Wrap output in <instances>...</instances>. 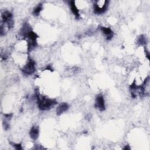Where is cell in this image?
I'll list each match as a JSON object with an SVG mask.
<instances>
[{
	"label": "cell",
	"instance_id": "cell-1",
	"mask_svg": "<svg viewBox=\"0 0 150 150\" xmlns=\"http://www.w3.org/2000/svg\"><path fill=\"white\" fill-rule=\"evenodd\" d=\"M36 98L38 107L41 110H49L57 104V102L55 100H52L42 96L38 92L36 93Z\"/></svg>",
	"mask_w": 150,
	"mask_h": 150
},
{
	"label": "cell",
	"instance_id": "cell-2",
	"mask_svg": "<svg viewBox=\"0 0 150 150\" xmlns=\"http://www.w3.org/2000/svg\"><path fill=\"white\" fill-rule=\"evenodd\" d=\"M22 71L27 75L32 74L35 71V63L34 60L31 59L28 60V63L24 66Z\"/></svg>",
	"mask_w": 150,
	"mask_h": 150
},
{
	"label": "cell",
	"instance_id": "cell-3",
	"mask_svg": "<svg viewBox=\"0 0 150 150\" xmlns=\"http://www.w3.org/2000/svg\"><path fill=\"white\" fill-rule=\"evenodd\" d=\"M95 107L100 111H104L105 110V104L104 97L102 95L97 96L95 100Z\"/></svg>",
	"mask_w": 150,
	"mask_h": 150
},
{
	"label": "cell",
	"instance_id": "cell-4",
	"mask_svg": "<svg viewBox=\"0 0 150 150\" xmlns=\"http://www.w3.org/2000/svg\"><path fill=\"white\" fill-rule=\"evenodd\" d=\"M100 29L102 32L106 35V39L107 40H111L113 36V32L110 28L100 27Z\"/></svg>",
	"mask_w": 150,
	"mask_h": 150
},
{
	"label": "cell",
	"instance_id": "cell-5",
	"mask_svg": "<svg viewBox=\"0 0 150 150\" xmlns=\"http://www.w3.org/2000/svg\"><path fill=\"white\" fill-rule=\"evenodd\" d=\"M69 6L70 8V10L71 11L72 13L74 14L76 18H79L80 17V14L79 12V10L78 9L77 7L75 5V2L74 1H70L69 2Z\"/></svg>",
	"mask_w": 150,
	"mask_h": 150
},
{
	"label": "cell",
	"instance_id": "cell-6",
	"mask_svg": "<svg viewBox=\"0 0 150 150\" xmlns=\"http://www.w3.org/2000/svg\"><path fill=\"white\" fill-rule=\"evenodd\" d=\"M29 135L31 138L35 141L38 139L39 136V128L38 126H33L30 130Z\"/></svg>",
	"mask_w": 150,
	"mask_h": 150
},
{
	"label": "cell",
	"instance_id": "cell-7",
	"mask_svg": "<svg viewBox=\"0 0 150 150\" xmlns=\"http://www.w3.org/2000/svg\"><path fill=\"white\" fill-rule=\"evenodd\" d=\"M69 109V106L66 103H62L58 106L56 109V114L59 116L63 113L64 112L66 111Z\"/></svg>",
	"mask_w": 150,
	"mask_h": 150
},
{
	"label": "cell",
	"instance_id": "cell-8",
	"mask_svg": "<svg viewBox=\"0 0 150 150\" xmlns=\"http://www.w3.org/2000/svg\"><path fill=\"white\" fill-rule=\"evenodd\" d=\"M42 4H39L37 7H36L35 8V9L34 10V12H33V14L34 15H36V16H38L39 13H41V11H42Z\"/></svg>",
	"mask_w": 150,
	"mask_h": 150
},
{
	"label": "cell",
	"instance_id": "cell-9",
	"mask_svg": "<svg viewBox=\"0 0 150 150\" xmlns=\"http://www.w3.org/2000/svg\"><path fill=\"white\" fill-rule=\"evenodd\" d=\"M10 144L11 145L14 147L16 149H18V150H20V149H22V145L21 144H15V143H14V142H10Z\"/></svg>",
	"mask_w": 150,
	"mask_h": 150
},
{
	"label": "cell",
	"instance_id": "cell-10",
	"mask_svg": "<svg viewBox=\"0 0 150 150\" xmlns=\"http://www.w3.org/2000/svg\"><path fill=\"white\" fill-rule=\"evenodd\" d=\"M138 43H139L140 45H143L146 43L145 38L143 36H140L139 38L138 39Z\"/></svg>",
	"mask_w": 150,
	"mask_h": 150
},
{
	"label": "cell",
	"instance_id": "cell-11",
	"mask_svg": "<svg viewBox=\"0 0 150 150\" xmlns=\"http://www.w3.org/2000/svg\"><path fill=\"white\" fill-rule=\"evenodd\" d=\"M124 149H130V148L128 146V145H125V146L124 148Z\"/></svg>",
	"mask_w": 150,
	"mask_h": 150
}]
</instances>
